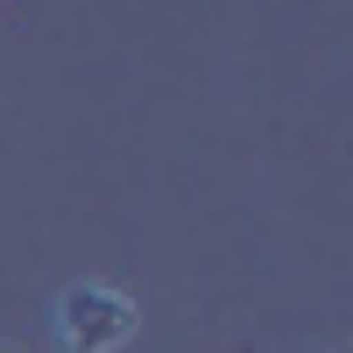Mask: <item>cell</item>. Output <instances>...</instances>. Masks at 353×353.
Listing matches in <instances>:
<instances>
[]
</instances>
